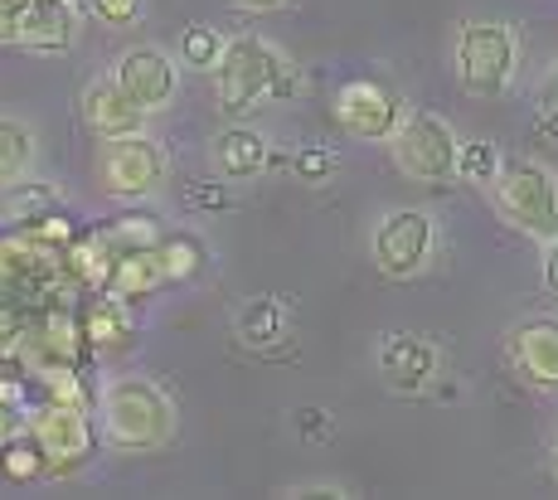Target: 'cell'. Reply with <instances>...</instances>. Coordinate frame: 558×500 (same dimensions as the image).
<instances>
[{
	"label": "cell",
	"mask_w": 558,
	"mask_h": 500,
	"mask_svg": "<svg viewBox=\"0 0 558 500\" xmlns=\"http://www.w3.org/2000/svg\"><path fill=\"white\" fill-rule=\"evenodd\" d=\"M539 98H558V63H554V69H549V78H544V83H539Z\"/></svg>",
	"instance_id": "34"
},
{
	"label": "cell",
	"mask_w": 558,
	"mask_h": 500,
	"mask_svg": "<svg viewBox=\"0 0 558 500\" xmlns=\"http://www.w3.org/2000/svg\"><path fill=\"white\" fill-rule=\"evenodd\" d=\"M78 39V10L69 0H35L20 25V45L35 49V54H63Z\"/></svg>",
	"instance_id": "14"
},
{
	"label": "cell",
	"mask_w": 558,
	"mask_h": 500,
	"mask_svg": "<svg viewBox=\"0 0 558 500\" xmlns=\"http://www.w3.org/2000/svg\"><path fill=\"white\" fill-rule=\"evenodd\" d=\"M506 350H510L514 375H520L524 385L558 393V316H549V312L524 316L520 326H510Z\"/></svg>",
	"instance_id": "10"
},
{
	"label": "cell",
	"mask_w": 558,
	"mask_h": 500,
	"mask_svg": "<svg viewBox=\"0 0 558 500\" xmlns=\"http://www.w3.org/2000/svg\"><path fill=\"white\" fill-rule=\"evenodd\" d=\"M336 122L355 142H393L399 126L408 122V102L399 88H389L379 78H350L336 93Z\"/></svg>",
	"instance_id": "9"
},
{
	"label": "cell",
	"mask_w": 558,
	"mask_h": 500,
	"mask_svg": "<svg viewBox=\"0 0 558 500\" xmlns=\"http://www.w3.org/2000/svg\"><path fill=\"white\" fill-rule=\"evenodd\" d=\"M209 156L223 180H253L267 166V136L253 126H223L209 142Z\"/></svg>",
	"instance_id": "16"
},
{
	"label": "cell",
	"mask_w": 558,
	"mask_h": 500,
	"mask_svg": "<svg viewBox=\"0 0 558 500\" xmlns=\"http://www.w3.org/2000/svg\"><path fill=\"white\" fill-rule=\"evenodd\" d=\"M160 282H170L166 263H160V239L156 243H136V248H122L112 258V286L117 296H126V302H136V296H151Z\"/></svg>",
	"instance_id": "15"
},
{
	"label": "cell",
	"mask_w": 558,
	"mask_h": 500,
	"mask_svg": "<svg viewBox=\"0 0 558 500\" xmlns=\"http://www.w3.org/2000/svg\"><path fill=\"white\" fill-rule=\"evenodd\" d=\"M146 117H151V112H146L142 102L122 88V78H117V73H102V78H93L88 88H83V122H88L102 142L146 132Z\"/></svg>",
	"instance_id": "13"
},
{
	"label": "cell",
	"mask_w": 558,
	"mask_h": 500,
	"mask_svg": "<svg viewBox=\"0 0 558 500\" xmlns=\"http://www.w3.org/2000/svg\"><path fill=\"white\" fill-rule=\"evenodd\" d=\"M437 369H442V355H437L433 340L408 336V331L379 340V379L393 393H427Z\"/></svg>",
	"instance_id": "12"
},
{
	"label": "cell",
	"mask_w": 558,
	"mask_h": 500,
	"mask_svg": "<svg viewBox=\"0 0 558 500\" xmlns=\"http://www.w3.org/2000/svg\"><path fill=\"white\" fill-rule=\"evenodd\" d=\"M214 93H219L223 112H253L263 98L292 93V69H287L277 45L257 35H239L223 45V59L214 69Z\"/></svg>",
	"instance_id": "2"
},
{
	"label": "cell",
	"mask_w": 558,
	"mask_h": 500,
	"mask_svg": "<svg viewBox=\"0 0 558 500\" xmlns=\"http://www.w3.org/2000/svg\"><path fill=\"white\" fill-rule=\"evenodd\" d=\"M29 166H35V132L15 117H0V190L25 180Z\"/></svg>",
	"instance_id": "17"
},
{
	"label": "cell",
	"mask_w": 558,
	"mask_h": 500,
	"mask_svg": "<svg viewBox=\"0 0 558 500\" xmlns=\"http://www.w3.org/2000/svg\"><path fill=\"white\" fill-rule=\"evenodd\" d=\"M142 10H146V0H93V15H98L107 29L136 25V20H142Z\"/></svg>",
	"instance_id": "26"
},
{
	"label": "cell",
	"mask_w": 558,
	"mask_h": 500,
	"mask_svg": "<svg viewBox=\"0 0 558 500\" xmlns=\"http://www.w3.org/2000/svg\"><path fill=\"white\" fill-rule=\"evenodd\" d=\"M282 326H287V316L272 296H253V302H243V312L233 316V331H239V340L253 350L272 345V340L282 336Z\"/></svg>",
	"instance_id": "18"
},
{
	"label": "cell",
	"mask_w": 558,
	"mask_h": 500,
	"mask_svg": "<svg viewBox=\"0 0 558 500\" xmlns=\"http://www.w3.org/2000/svg\"><path fill=\"white\" fill-rule=\"evenodd\" d=\"M554 476H558V442H554Z\"/></svg>",
	"instance_id": "36"
},
{
	"label": "cell",
	"mask_w": 558,
	"mask_h": 500,
	"mask_svg": "<svg viewBox=\"0 0 558 500\" xmlns=\"http://www.w3.org/2000/svg\"><path fill=\"white\" fill-rule=\"evenodd\" d=\"M29 438L45 452L49 476H63L73 466H83V456L93 452V418L83 408V399H49L29 413Z\"/></svg>",
	"instance_id": "8"
},
{
	"label": "cell",
	"mask_w": 558,
	"mask_h": 500,
	"mask_svg": "<svg viewBox=\"0 0 558 500\" xmlns=\"http://www.w3.org/2000/svg\"><path fill=\"white\" fill-rule=\"evenodd\" d=\"M496 215L514 233L534 243H549L558 233V175L544 161H506L490 185Z\"/></svg>",
	"instance_id": "4"
},
{
	"label": "cell",
	"mask_w": 558,
	"mask_h": 500,
	"mask_svg": "<svg viewBox=\"0 0 558 500\" xmlns=\"http://www.w3.org/2000/svg\"><path fill=\"white\" fill-rule=\"evenodd\" d=\"M83 336H88L93 345H122V340H126V321L117 316L112 302H98L88 312V321H83Z\"/></svg>",
	"instance_id": "23"
},
{
	"label": "cell",
	"mask_w": 558,
	"mask_h": 500,
	"mask_svg": "<svg viewBox=\"0 0 558 500\" xmlns=\"http://www.w3.org/2000/svg\"><path fill=\"white\" fill-rule=\"evenodd\" d=\"M45 209H53V190L49 185H29L25 195H10L5 199V215L20 219V223H35Z\"/></svg>",
	"instance_id": "24"
},
{
	"label": "cell",
	"mask_w": 558,
	"mask_h": 500,
	"mask_svg": "<svg viewBox=\"0 0 558 500\" xmlns=\"http://www.w3.org/2000/svg\"><path fill=\"white\" fill-rule=\"evenodd\" d=\"M539 132L558 142V98H539Z\"/></svg>",
	"instance_id": "30"
},
{
	"label": "cell",
	"mask_w": 558,
	"mask_h": 500,
	"mask_svg": "<svg viewBox=\"0 0 558 500\" xmlns=\"http://www.w3.org/2000/svg\"><path fill=\"white\" fill-rule=\"evenodd\" d=\"M102 438L117 452H156L175 438V403L146 375H117L98 393Z\"/></svg>",
	"instance_id": "1"
},
{
	"label": "cell",
	"mask_w": 558,
	"mask_h": 500,
	"mask_svg": "<svg viewBox=\"0 0 558 500\" xmlns=\"http://www.w3.org/2000/svg\"><path fill=\"white\" fill-rule=\"evenodd\" d=\"M500 151L490 142H461V161H457V175L461 180H471V185H496V175H500Z\"/></svg>",
	"instance_id": "22"
},
{
	"label": "cell",
	"mask_w": 558,
	"mask_h": 500,
	"mask_svg": "<svg viewBox=\"0 0 558 500\" xmlns=\"http://www.w3.org/2000/svg\"><path fill=\"white\" fill-rule=\"evenodd\" d=\"M437 248V219L427 209H389L369 233V258L379 278L408 282L433 263Z\"/></svg>",
	"instance_id": "6"
},
{
	"label": "cell",
	"mask_w": 558,
	"mask_h": 500,
	"mask_svg": "<svg viewBox=\"0 0 558 500\" xmlns=\"http://www.w3.org/2000/svg\"><path fill=\"white\" fill-rule=\"evenodd\" d=\"M0 476L5 481H15V486H25V481H39V476H49V466H45V452H39V442L35 438H10L5 447H0Z\"/></svg>",
	"instance_id": "20"
},
{
	"label": "cell",
	"mask_w": 558,
	"mask_h": 500,
	"mask_svg": "<svg viewBox=\"0 0 558 500\" xmlns=\"http://www.w3.org/2000/svg\"><path fill=\"white\" fill-rule=\"evenodd\" d=\"M292 170L302 185H320V180H330V170H336V156H330L326 146H306V151L292 156Z\"/></svg>",
	"instance_id": "25"
},
{
	"label": "cell",
	"mask_w": 558,
	"mask_h": 500,
	"mask_svg": "<svg viewBox=\"0 0 558 500\" xmlns=\"http://www.w3.org/2000/svg\"><path fill=\"white\" fill-rule=\"evenodd\" d=\"M190 205H204V209H223V205H229V195H223V190H190Z\"/></svg>",
	"instance_id": "31"
},
{
	"label": "cell",
	"mask_w": 558,
	"mask_h": 500,
	"mask_svg": "<svg viewBox=\"0 0 558 500\" xmlns=\"http://www.w3.org/2000/svg\"><path fill=\"white\" fill-rule=\"evenodd\" d=\"M452 69L471 98H500L520 73V39L506 20H461L452 39Z\"/></svg>",
	"instance_id": "3"
},
{
	"label": "cell",
	"mask_w": 558,
	"mask_h": 500,
	"mask_svg": "<svg viewBox=\"0 0 558 500\" xmlns=\"http://www.w3.org/2000/svg\"><path fill=\"white\" fill-rule=\"evenodd\" d=\"M544 292L558 296V233L544 243Z\"/></svg>",
	"instance_id": "29"
},
{
	"label": "cell",
	"mask_w": 558,
	"mask_h": 500,
	"mask_svg": "<svg viewBox=\"0 0 558 500\" xmlns=\"http://www.w3.org/2000/svg\"><path fill=\"white\" fill-rule=\"evenodd\" d=\"M20 428H29V418H20V413H15V403H10V399H0V447H5L10 438H15Z\"/></svg>",
	"instance_id": "28"
},
{
	"label": "cell",
	"mask_w": 558,
	"mask_h": 500,
	"mask_svg": "<svg viewBox=\"0 0 558 500\" xmlns=\"http://www.w3.org/2000/svg\"><path fill=\"white\" fill-rule=\"evenodd\" d=\"M320 418H326V413H316V408L302 413V432H306V438H311V432H316V438L326 432V423H320Z\"/></svg>",
	"instance_id": "32"
},
{
	"label": "cell",
	"mask_w": 558,
	"mask_h": 500,
	"mask_svg": "<svg viewBox=\"0 0 558 500\" xmlns=\"http://www.w3.org/2000/svg\"><path fill=\"white\" fill-rule=\"evenodd\" d=\"M112 73L122 78V88L132 93L146 112H166L170 102H175V93H180V59L166 54V49H156V45L126 49V54L117 59Z\"/></svg>",
	"instance_id": "11"
},
{
	"label": "cell",
	"mask_w": 558,
	"mask_h": 500,
	"mask_svg": "<svg viewBox=\"0 0 558 500\" xmlns=\"http://www.w3.org/2000/svg\"><path fill=\"white\" fill-rule=\"evenodd\" d=\"M233 5H243V10H277V5H287V0H233Z\"/></svg>",
	"instance_id": "35"
},
{
	"label": "cell",
	"mask_w": 558,
	"mask_h": 500,
	"mask_svg": "<svg viewBox=\"0 0 558 500\" xmlns=\"http://www.w3.org/2000/svg\"><path fill=\"white\" fill-rule=\"evenodd\" d=\"M98 180L117 199H146L166 185V146L151 142L146 132L112 136L98 156Z\"/></svg>",
	"instance_id": "7"
},
{
	"label": "cell",
	"mask_w": 558,
	"mask_h": 500,
	"mask_svg": "<svg viewBox=\"0 0 558 500\" xmlns=\"http://www.w3.org/2000/svg\"><path fill=\"white\" fill-rule=\"evenodd\" d=\"M160 263H166L170 282L180 278H195L204 268V243L195 233H160Z\"/></svg>",
	"instance_id": "21"
},
{
	"label": "cell",
	"mask_w": 558,
	"mask_h": 500,
	"mask_svg": "<svg viewBox=\"0 0 558 500\" xmlns=\"http://www.w3.org/2000/svg\"><path fill=\"white\" fill-rule=\"evenodd\" d=\"M35 0H0V45H20V25H25Z\"/></svg>",
	"instance_id": "27"
},
{
	"label": "cell",
	"mask_w": 558,
	"mask_h": 500,
	"mask_svg": "<svg viewBox=\"0 0 558 500\" xmlns=\"http://www.w3.org/2000/svg\"><path fill=\"white\" fill-rule=\"evenodd\" d=\"M393 166L403 170L417 185H442L457 175L461 161V136L452 132V122L437 112H408V122L399 126V136L389 142Z\"/></svg>",
	"instance_id": "5"
},
{
	"label": "cell",
	"mask_w": 558,
	"mask_h": 500,
	"mask_svg": "<svg viewBox=\"0 0 558 500\" xmlns=\"http://www.w3.org/2000/svg\"><path fill=\"white\" fill-rule=\"evenodd\" d=\"M292 496H345L340 486H296Z\"/></svg>",
	"instance_id": "33"
},
{
	"label": "cell",
	"mask_w": 558,
	"mask_h": 500,
	"mask_svg": "<svg viewBox=\"0 0 558 500\" xmlns=\"http://www.w3.org/2000/svg\"><path fill=\"white\" fill-rule=\"evenodd\" d=\"M223 45H229V39H223L219 29H209V25H190V29H180L175 59H180V69L214 73V69H219V59H223Z\"/></svg>",
	"instance_id": "19"
}]
</instances>
